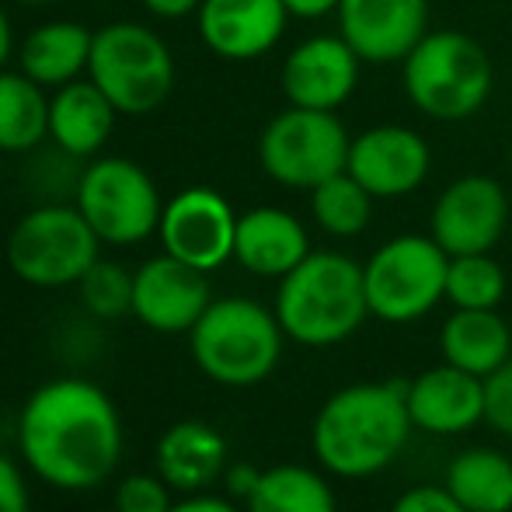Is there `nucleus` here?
<instances>
[{
	"label": "nucleus",
	"instance_id": "c85d7f7f",
	"mask_svg": "<svg viewBox=\"0 0 512 512\" xmlns=\"http://www.w3.org/2000/svg\"><path fill=\"white\" fill-rule=\"evenodd\" d=\"M77 297L84 310L98 321H115V317L133 314V272L122 269L119 262L98 258L77 283Z\"/></svg>",
	"mask_w": 512,
	"mask_h": 512
},
{
	"label": "nucleus",
	"instance_id": "9d476101",
	"mask_svg": "<svg viewBox=\"0 0 512 512\" xmlns=\"http://www.w3.org/2000/svg\"><path fill=\"white\" fill-rule=\"evenodd\" d=\"M74 206L102 244L115 248H129L157 234L164 213L154 178L129 157H91L77 182Z\"/></svg>",
	"mask_w": 512,
	"mask_h": 512
},
{
	"label": "nucleus",
	"instance_id": "72a5a7b5",
	"mask_svg": "<svg viewBox=\"0 0 512 512\" xmlns=\"http://www.w3.org/2000/svg\"><path fill=\"white\" fill-rule=\"evenodd\" d=\"M223 478H227V492L237 495V499H248L251 492H255L258 478H262V471L251 464H234L223 471Z\"/></svg>",
	"mask_w": 512,
	"mask_h": 512
},
{
	"label": "nucleus",
	"instance_id": "c9c22d12",
	"mask_svg": "<svg viewBox=\"0 0 512 512\" xmlns=\"http://www.w3.org/2000/svg\"><path fill=\"white\" fill-rule=\"evenodd\" d=\"M290 18H304V21H314V18H324V14L338 11L342 0H283Z\"/></svg>",
	"mask_w": 512,
	"mask_h": 512
},
{
	"label": "nucleus",
	"instance_id": "a211bd4d",
	"mask_svg": "<svg viewBox=\"0 0 512 512\" xmlns=\"http://www.w3.org/2000/svg\"><path fill=\"white\" fill-rule=\"evenodd\" d=\"M408 415L432 436H457L485 418V380L443 363L408 380Z\"/></svg>",
	"mask_w": 512,
	"mask_h": 512
},
{
	"label": "nucleus",
	"instance_id": "412c9836",
	"mask_svg": "<svg viewBox=\"0 0 512 512\" xmlns=\"http://www.w3.org/2000/svg\"><path fill=\"white\" fill-rule=\"evenodd\" d=\"M227 471V443L206 422H178L157 439V474L175 492H206Z\"/></svg>",
	"mask_w": 512,
	"mask_h": 512
},
{
	"label": "nucleus",
	"instance_id": "6ab92c4d",
	"mask_svg": "<svg viewBox=\"0 0 512 512\" xmlns=\"http://www.w3.org/2000/svg\"><path fill=\"white\" fill-rule=\"evenodd\" d=\"M310 255L304 223L276 206H258L237 216L234 258L251 276L283 279Z\"/></svg>",
	"mask_w": 512,
	"mask_h": 512
},
{
	"label": "nucleus",
	"instance_id": "ea45409f",
	"mask_svg": "<svg viewBox=\"0 0 512 512\" xmlns=\"http://www.w3.org/2000/svg\"><path fill=\"white\" fill-rule=\"evenodd\" d=\"M95 4H112V0H95Z\"/></svg>",
	"mask_w": 512,
	"mask_h": 512
},
{
	"label": "nucleus",
	"instance_id": "0eeeda50",
	"mask_svg": "<svg viewBox=\"0 0 512 512\" xmlns=\"http://www.w3.org/2000/svg\"><path fill=\"white\" fill-rule=\"evenodd\" d=\"M88 77L119 115H150L175 88V56L154 28L112 21L95 32Z\"/></svg>",
	"mask_w": 512,
	"mask_h": 512
},
{
	"label": "nucleus",
	"instance_id": "2eb2a0df",
	"mask_svg": "<svg viewBox=\"0 0 512 512\" xmlns=\"http://www.w3.org/2000/svg\"><path fill=\"white\" fill-rule=\"evenodd\" d=\"M342 39L363 63H401L429 32V0H342Z\"/></svg>",
	"mask_w": 512,
	"mask_h": 512
},
{
	"label": "nucleus",
	"instance_id": "58836bf2",
	"mask_svg": "<svg viewBox=\"0 0 512 512\" xmlns=\"http://www.w3.org/2000/svg\"><path fill=\"white\" fill-rule=\"evenodd\" d=\"M18 4H32V7H39V4H53V0H18Z\"/></svg>",
	"mask_w": 512,
	"mask_h": 512
},
{
	"label": "nucleus",
	"instance_id": "39448f33",
	"mask_svg": "<svg viewBox=\"0 0 512 512\" xmlns=\"http://www.w3.org/2000/svg\"><path fill=\"white\" fill-rule=\"evenodd\" d=\"M401 67L411 105L436 122L471 119L492 95V60L467 32H425Z\"/></svg>",
	"mask_w": 512,
	"mask_h": 512
},
{
	"label": "nucleus",
	"instance_id": "bb28decb",
	"mask_svg": "<svg viewBox=\"0 0 512 512\" xmlns=\"http://www.w3.org/2000/svg\"><path fill=\"white\" fill-rule=\"evenodd\" d=\"M310 213L328 234L356 237L370 227L373 220V196L349 175H331L317 189H310Z\"/></svg>",
	"mask_w": 512,
	"mask_h": 512
},
{
	"label": "nucleus",
	"instance_id": "1a4fd4ad",
	"mask_svg": "<svg viewBox=\"0 0 512 512\" xmlns=\"http://www.w3.org/2000/svg\"><path fill=\"white\" fill-rule=\"evenodd\" d=\"M446 269L450 255L439 248L436 237L401 234L380 244L363 265L370 314L391 324L425 317L439 300H446Z\"/></svg>",
	"mask_w": 512,
	"mask_h": 512
},
{
	"label": "nucleus",
	"instance_id": "f3484780",
	"mask_svg": "<svg viewBox=\"0 0 512 512\" xmlns=\"http://www.w3.org/2000/svg\"><path fill=\"white\" fill-rule=\"evenodd\" d=\"M283 0H203L196 11L199 39L209 53L230 63H248L265 56L286 32Z\"/></svg>",
	"mask_w": 512,
	"mask_h": 512
},
{
	"label": "nucleus",
	"instance_id": "9b49d317",
	"mask_svg": "<svg viewBox=\"0 0 512 512\" xmlns=\"http://www.w3.org/2000/svg\"><path fill=\"white\" fill-rule=\"evenodd\" d=\"M157 234H161V244L171 258L199 272H213L227 258H234L237 213L220 192L196 185V189H182L164 203Z\"/></svg>",
	"mask_w": 512,
	"mask_h": 512
},
{
	"label": "nucleus",
	"instance_id": "2f4dec72",
	"mask_svg": "<svg viewBox=\"0 0 512 512\" xmlns=\"http://www.w3.org/2000/svg\"><path fill=\"white\" fill-rule=\"evenodd\" d=\"M391 512H467V509L446 492V485L443 488L425 485V488H411V492L401 495L391 506Z\"/></svg>",
	"mask_w": 512,
	"mask_h": 512
},
{
	"label": "nucleus",
	"instance_id": "dca6fc26",
	"mask_svg": "<svg viewBox=\"0 0 512 512\" xmlns=\"http://www.w3.org/2000/svg\"><path fill=\"white\" fill-rule=\"evenodd\" d=\"M359 53L342 35H314L283 63V95L290 105L335 112L359 84Z\"/></svg>",
	"mask_w": 512,
	"mask_h": 512
},
{
	"label": "nucleus",
	"instance_id": "5701e85b",
	"mask_svg": "<svg viewBox=\"0 0 512 512\" xmlns=\"http://www.w3.org/2000/svg\"><path fill=\"white\" fill-rule=\"evenodd\" d=\"M443 363L485 380L502 363H509L512 335L495 310H453L439 331Z\"/></svg>",
	"mask_w": 512,
	"mask_h": 512
},
{
	"label": "nucleus",
	"instance_id": "7ed1b4c3",
	"mask_svg": "<svg viewBox=\"0 0 512 512\" xmlns=\"http://www.w3.org/2000/svg\"><path fill=\"white\" fill-rule=\"evenodd\" d=\"M370 314L363 265L338 251H310L293 272L279 279L276 317L300 345H338L356 335Z\"/></svg>",
	"mask_w": 512,
	"mask_h": 512
},
{
	"label": "nucleus",
	"instance_id": "f03ea898",
	"mask_svg": "<svg viewBox=\"0 0 512 512\" xmlns=\"http://www.w3.org/2000/svg\"><path fill=\"white\" fill-rule=\"evenodd\" d=\"M411 429L408 380L352 384L335 391L314 418V453L338 478H370L394 464Z\"/></svg>",
	"mask_w": 512,
	"mask_h": 512
},
{
	"label": "nucleus",
	"instance_id": "a878e982",
	"mask_svg": "<svg viewBox=\"0 0 512 512\" xmlns=\"http://www.w3.org/2000/svg\"><path fill=\"white\" fill-rule=\"evenodd\" d=\"M248 512H335V492L317 471L279 464L262 471L255 492L244 499Z\"/></svg>",
	"mask_w": 512,
	"mask_h": 512
},
{
	"label": "nucleus",
	"instance_id": "79ce46f5",
	"mask_svg": "<svg viewBox=\"0 0 512 512\" xmlns=\"http://www.w3.org/2000/svg\"><path fill=\"white\" fill-rule=\"evenodd\" d=\"M0 182H4V168H0Z\"/></svg>",
	"mask_w": 512,
	"mask_h": 512
},
{
	"label": "nucleus",
	"instance_id": "4468645a",
	"mask_svg": "<svg viewBox=\"0 0 512 512\" xmlns=\"http://www.w3.org/2000/svg\"><path fill=\"white\" fill-rule=\"evenodd\" d=\"M429 143L408 126H373L349 143V171L373 199L415 192L429 175Z\"/></svg>",
	"mask_w": 512,
	"mask_h": 512
},
{
	"label": "nucleus",
	"instance_id": "393cba45",
	"mask_svg": "<svg viewBox=\"0 0 512 512\" xmlns=\"http://www.w3.org/2000/svg\"><path fill=\"white\" fill-rule=\"evenodd\" d=\"M49 140V95L21 70H0V154H32Z\"/></svg>",
	"mask_w": 512,
	"mask_h": 512
},
{
	"label": "nucleus",
	"instance_id": "f257e3e1",
	"mask_svg": "<svg viewBox=\"0 0 512 512\" xmlns=\"http://www.w3.org/2000/svg\"><path fill=\"white\" fill-rule=\"evenodd\" d=\"M18 446L21 460L46 485L84 492L102 485L119 467V411L102 387L88 380H49L21 408Z\"/></svg>",
	"mask_w": 512,
	"mask_h": 512
},
{
	"label": "nucleus",
	"instance_id": "ddd939ff",
	"mask_svg": "<svg viewBox=\"0 0 512 512\" xmlns=\"http://www.w3.org/2000/svg\"><path fill=\"white\" fill-rule=\"evenodd\" d=\"M213 304L206 272L171 258L168 251L133 272V314L161 335H185Z\"/></svg>",
	"mask_w": 512,
	"mask_h": 512
},
{
	"label": "nucleus",
	"instance_id": "b1692460",
	"mask_svg": "<svg viewBox=\"0 0 512 512\" xmlns=\"http://www.w3.org/2000/svg\"><path fill=\"white\" fill-rule=\"evenodd\" d=\"M446 492L467 512H512V460L488 446L457 453L446 467Z\"/></svg>",
	"mask_w": 512,
	"mask_h": 512
},
{
	"label": "nucleus",
	"instance_id": "f8f14e48",
	"mask_svg": "<svg viewBox=\"0 0 512 512\" xmlns=\"http://www.w3.org/2000/svg\"><path fill=\"white\" fill-rule=\"evenodd\" d=\"M509 223V196L495 178L467 175L446 185L432 209V237L446 255H481Z\"/></svg>",
	"mask_w": 512,
	"mask_h": 512
},
{
	"label": "nucleus",
	"instance_id": "aec40b11",
	"mask_svg": "<svg viewBox=\"0 0 512 512\" xmlns=\"http://www.w3.org/2000/svg\"><path fill=\"white\" fill-rule=\"evenodd\" d=\"M115 108L91 77L70 81L49 98V140L67 154L91 161L115 129Z\"/></svg>",
	"mask_w": 512,
	"mask_h": 512
},
{
	"label": "nucleus",
	"instance_id": "a19ab883",
	"mask_svg": "<svg viewBox=\"0 0 512 512\" xmlns=\"http://www.w3.org/2000/svg\"><path fill=\"white\" fill-rule=\"evenodd\" d=\"M509 168H512V147H509Z\"/></svg>",
	"mask_w": 512,
	"mask_h": 512
},
{
	"label": "nucleus",
	"instance_id": "423d86ee",
	"mask_svg": "<svg viewBox=\"0 0 512 512\" xmlns=\"http://www.w3.org/2000/svg\"><path fill=\"white\" fill-rule=\"evenodd\" d=\"M102 237L74 203H39L7 234V265L28 286L63 290L77 286L98 262Z\"/></svg>",
	"mask_w": 512,
	"mask_h": 512
},
{
	"label": "nucleus",
	"instance_id": "e433bc0d",
	"mask_svg": "<svg viewBox=\"0 0 512 512\" xmlns=\"http://www.w3.org/2000/svg\"><path fill=\"white\" fill-rule=\"evenodd\" d=\"M168 512H237V509L230 506L227 499H216V495L196 492V495H189V499L175 502V506H171Z\"/></svg>",
	"mask_w": 512,
	"mask_h": 512
},
{
	"label": "nucleus",
	"instance_id": "4c0bfd02",
	"mask_svg": "<svg viewBox=\"0 0 512 512\" xmlns=\"http://www.w3.org/2000/svg\"><path fill=\"white\" fill-rule=\"evenodd\" d=\"M11 53H14V32H11V21H7L4 7H0V70L7 67Z\"/></svg>",
	"mask_w": 512,
	"mask_h": 512
},
{
	"label": "nucleus",
	"instance_id": "473e14b6",
	"mask_svg": "<svg viewBox=\"0 0 512 512\" xmlns=\"http://www.w3.org/2000/svg\"><path fill=\"white\" fill-rule=\"evenodd\" d=\"M0 512H28L25 478L7 453H0Z\"/></svg>",
	"mask_w": 512,
	"mask_h": 512
},
{
	"label": "nucleus",
	"instance_id": "6e6552de",
	"mask_svg": "<svg viewBox=\"0 0 512 512\" xmlns=\"http://www.w3.org/2000/svg\"><path fill=\"white\" fill-rule=\"evenodd\" d=\"M349 129L335 112L290 105L258 136V164L286 189H317L349 164Z\"/></svg>",
	"mask_w": 512,
	"mask_h": 512
},
{
	"label": "nucleus",
	"instance_id": "37998d69",
	"mask_svg": "<svg viewBox=\"0 0 512 512\" xmlns=\"http://www.w3.org/2000/svg\"><path fill=\"white\" fill-rule=\"evenodd\" d=\"M108 512H115V509H108Z\"/></svg>",
	"mask_w": 512,
	"mask_h": 512
},
{
	"label": "nucleus",
	"instance_id": "7c9ffc66",
	"mask_svg": "<svg viewBox=\"0 0 512 512\" xmlns=\"http://www.w3.org/2000/svg\"><path fill=\"white\" fill-rule=\"evenodd\" d=\"M485 422L512 436V359L485 377Z\"/></svg>",
	"mask_w": 512,
	"mask_h": 512
},
{
	"label": "nucleus",
	"instance_id": "20e7f679",
	"mask_svg": "<svg viewBox=\"0 0 512 512\" xmlns=\"http://www.w3.org/2000/svg\"><path fill=\"white\" fill-rule=\"evenodd\" d=\"M283 324L276 310L255 300L223 297L189 331L192 359L209 380L223 387H255L276 370L283 356Z\"/></svg>",
	"mask_w": 512,
	"mask_h": 512
},
{
	"label": "nucleus",
	"instance_id": "cd10ccee",
	"mask_svg": "<svg viewBox=\"0 0 512 512\" xmlns=\"http://www.w3.org/2000/svg\"><path fill=\"white\" fill-rule=\"evenodd\" d=\"M506 297V272L488 251L453 255L446 269V300L457 310H495Z\"/></svg>",
	"mask_w": 512,
	"mask_h": 512
},
{
	"label": "nucleus",
	"instance_id": "4be33fe9",
	"mask_svg": "<svg viewBox=\"0 0 512 512\" xmlns=\"http://www.w3.org/2000/svg\"><path fill=\"white\" fill-rule=\"evenodd\" d=\"M91 42H95V32L84 28L81 21H46L32 28L21 42V74H28L46 91L81 81L91 63Z\"/></svg>",
	"mask_w": 512,
	"mask_h": 512
},
{
	"label": "nucleus",
	"instance_id": "f704fd0d",
	"mask_svg": "<svg viewBox=\"0 0 512 512\" xmlns=\"http://www.w3.org/2000/svg\"><path fill=\"white\" fill-rule=\"evenodd\" d=\"M140 4L147 7L154 18L175 21V18H189V14H196L203 0H140Z\"/></svg>",
	"mask_w": 512,
	"mask_h": 512
},
{
	"label": "nucleus",
	"instance_id": "c756f323",
	"mask_svg": "<svg viewBox=\"0 0 512 512\" xmlns=\"http://www.w3.org/2000/svg\"><path fill=\"white\" fill-rule=\"evenodd\" d=\"M171 506V485L161 474H133L115 492V512H168Z\"/></svg>",
	"mask_w": 512,
	"mask_h": 512
}]
</instances>
